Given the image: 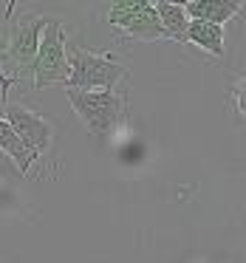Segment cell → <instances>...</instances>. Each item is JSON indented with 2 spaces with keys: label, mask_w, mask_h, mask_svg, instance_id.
I'll return each mask as SVG.
<instances>
[{
  "label": "cell",
  "mask_w": 246,
  "mask_h": 263,
  "mask_svg": "<svg viewBox=\"0 0 246 263\" xmlns=\"http://www.w3.org/2000/svg\"><path fill=\"white\" fill-rule=\"evenodd\" d=\"M187 43L204 48V51L212 54V57H223V26L190 20L187 23Z\"/></svg>",
  "instance_id": "9c48e42d"
},
{
  "label": "cell",
  "mask_w": 246,
  "mask_h": 263,
  "mask_svg": "<svg viewBox=\"0 0 246 263\" xmlns=\"http://www.w3.org/2000/svg\"><path fill=\"white\" fill-rule=\"evenodd\" d=\"M48 17H17L12 23V34L6 37V51L0 57V68L3 63H9L14 68L12 80H31V68H34V57H37V46H40V34L46 29Z\"/></svg>",
  "instance_id": "5b68a950"
},
{
  "label": "cell",
  "mask_w": 246,
  "mask_h": 263,
  "mask_svg": "<svg viewBox=\"0 0 246 263\" xmlns=\"http://www.w3.org/2000/svg\"><path fill=\"white\" fill-rule=\"evenodd\" d=\"M0 150L9 156V159L17 164V170L23 173V176H29L31 170V161H34V156L29 153V150L23 147V142H20L17 136H14V130L9 127V122L0 116Z\"/></svg>",
  "instance_id": "30bf717a"
},
{
  "label": "cell",
  "mask_w": 246,
  "mask_h": 263,
  "mask_svg": "<svg viewBox=\"0 0 246 263\" xmlns=\"http://www.w3.org/2000/svg\"><path fill=\"white\" fill-rule=\"evenodd\" d=\"M65 34H63V20L48 17L46 29L40 34L37 46L34 68H31V88L43 91L48 85H65L68 82V57H65Z\"/></svg>",
  "instance_id": "3957f363"
},
{
  "label": "cell",
  "mask_w": 246,
  "mask_h": 263,
  "mask_svg": "<svg viewBox=\"0 0 246 263\" xmlns=\"http://www.w3.org/2000/svg\"><path fill=\"white\" fill-rule=\"evenodd\" d=\"M74 114L88 127L91 136H110L125 125L127 91L116 85L113 91H65Z\"/></svg>",
  "instance_id": "6da1fadb"
},
{
  "label": "cell",
  "mask_w": 246,
  "mask_h": 263,
  "mask_svg": "<svg viewBox=\"0 0 246 263\" xmlns=\"http://www.w3.org/2000/svg\"><path fill=\"white\" fill-rule=\"evenodd\" d=\"M156 9V17H159L161 29H164V37L167 40H176L181 46H187V14H184V3H153Z\"/></svg>",
  "instance_id": "ba28073f"
},
{
  "label": "cell",
  "mask_w": 246,
  "mask_h": 263,
  "mask_svg": "<svg viewBox=\"0 0 246 263\" xmlns=\"http://www.w3.org/2000/svg\"><path fill=\"white\" fill-rule=\"evenodd\" d=\"M240 3L238 0H190L184 3V14L187 20H201V23H212V26H223L229 17L240 14Z\"/></svg>",
  "instance_id": "52a82bcc"
},
{
  "label": "cell",
  "mask_w": 246,
  "mask_h": 263,
  "mask_svg": "<svg viewBox=\"0 0 246 263\" xmlns=\"http://www.w3.org/2000/svg\"><path fill=\"white\" fill-rule=\"evenodd\" d=\"M108 23L122 34L125 43H153L164 40L153 3L147 0H113L108 9Z\"/></svg>",
  "instance_id": "277c9868"
},
{
  "label": "cell",
  "mask_w": 246,
  "mask_h": 263,
  "mask_svg": "<svg viewBox=\"0 0 246 263\" xmlns=\"http://www.w3.org/2000/svg\"><path fill=\"white\" fill-rule=\"evenodd\" d=\"M65 57H68L65 91H113L127 77L113 54H93L77 43H65Z\"/></svg>",
  "instance_id": "7a4b0ae2"
},
{
  "label": "cell",
  "mask_w": 246,
  "mask_h": 263,
  "mask_svg": "<svg viewBox=\"0 0 246 263\" xmlns=\"http://www.w3.org/2000/svg\"><path fill=\"white\" fill-rule=\"evenodd\" d=\"M9 102V97H3V91H0V105H6Z\"/></svg>",
  "instance_id": "8fae6325"
},
{
  "label": "cell",
  "mask_w": 246,
  "mask_h": 263,
  "mask_svg": "<svg viewBox=\"0 0 246 263\" xmlns=\"http://www.w3.org/2000/svg\"><path fill=\"white\" fill-rule=\"evenodd\" d=\"M3 114H6L3 119L9 122V127L14 130V136L23 142V147L29 150L34 159L48 156L51 142H54L51 122H46L40 114H34V110L23 108V105H17V102H6L3 105Z\"/></svg>",
  "instance_id": "8992f818"
}]
</instances>
